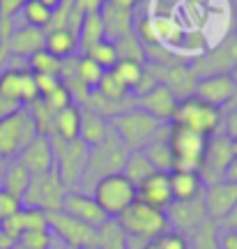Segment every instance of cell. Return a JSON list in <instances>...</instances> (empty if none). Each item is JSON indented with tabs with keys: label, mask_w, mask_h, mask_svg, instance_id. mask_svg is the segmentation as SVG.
<instances>
[{
	"label": "cell",
	"mask_w": 237,
	"mask_h": 249,
	"mask_svg": "<svg viewBox=\"0 0 237 249\" xmlns=\"http://www.w3.org/2000/svg\"><path fill=\"white\" fill-rule=\"evenodd\" d=\"M21 224H23V233L28 231H49V214L35 208H21Z\"/></svg>",
	"instance_id": "obj_42"
},
{
	"label": "cell",
	"mask_w": 237,
	"mask_h": 249,
	"mask_svg": "<svg viewBox=\"0 0 237 249\" xmlns=\"http://www.w3.org/2000/svg\"><path fill=\"white\" fill-rule=\"evenodd\" d=\"M168 182H170L173 201H191L203 196L205 192V185L201 182L198 173H191V171H173L168 173Z\"/></svg>",
	"instance_id": "obj_25"
},
{
	"label": "cell",
	"mask_w": 237,
	"mask_h": 249,
	"mask_svg": "<svg viewBox=\"0 0 237 249\" xmlns=\"http://www.w3.org/2000/svg\"><path fill=\"white\" fill-rule=\"evenodd\" d=\"M83 249H99L97 245H88V247H83Z\"/></svg>",
	"instance_id": "obj_58"
},
{
	"label": "cell",
	"mask_w": 237,
	"mask_h": 249,
	"mask_svg": "<svg viewBox=\"0 0 237 249\" xmlns=\"http://www.w3.org/2000/svg\"><path fill=\"white\" fill-rule=\"evenodd\" d=\"M79 55H85L88 53V49H92L95 44H99L102 39H104V26H102V17H99V12H90L83 17L79 26Z\"/></svg>",
	"instance_id": "obj_30"
},
{
	"label": "cell",
	"mask_w": 237,
	"mask_h": 249,
	"mask_svg": "<svg viewBox=\"0 0 237 249\" xmlns=\"http://www.w3.org/2000/svg\"><path fill=\"white\" fill-rule=\"evenodd\" d=\"M92 62H97L99 67L104 71L113 70L115 62H118V51H115V44L113 42H108V39H102L99 44H95L92 49H88V53H85Z\"/></svg>",
	"instance_id": "obj_40"
},
{
	"label": "cell",
	"mask_w": 237,
	"mask_h": 249,
	"mask_svg": "<svg viewBox=\"0 0 237 249\" xmlns=\"http://www.w3.org/2000/svg\"><path fill=\"white\" fill-rule=\"evenodd\" d=\"M35 83H37L39 97H46L49 92H53L55 88H60L62 86L60 76H46V74H35Z\"/></svg>",
	"instance_id": "obj_46"
},
{
	"label": "cell",
	"mask_w": 237,
	"mask_h": 249,
	"mask_svg": "<svg viewBox=\"0 0 237 249\" xmlns=\"http://www.w3.org/2000/svg\"><path fill=\"white\" fill-rule=\"evenodd\" d=\"M228 76H230V81L235 83V88H237V65H235V67H233V70H230V74H228Z\"/></svg>",
	"instance_id": "obj_55"
},
{
	"label": "cell",
	"mask_w": 237,
	"mask_h": 249,
	"mask_svg": "<svg viewBox=\"0 0 237 249\" xmlns=\"http://www.w3.org/2000/svg\"><path fill=\"white\" fill-rule=\"evenodd\" d=\"M177 102H180V99H177L166 86L157 83V86L152 90H148L145 95L134 97V107L145 111L148 116H152L154 120H159V123H170V118H173V113H175V108H177Z\"/></svg>",
	"instance_id": "obj_16"
},
{
	"label": "cell",
	"mask_w": 237,
	"mask_h": 249,
	"mask_svg": "<svg viewBox=\"0 0 237 249\" xmlns=\"http://www.w3.org/2000/svg\"><path fill=\"white\" fill-rule=\"evenodd\" d=\"M164 214H166V219H168V226L173 231L182 233V235L191 233L196 226H201L207 219L205 205H203V196L191 198V201H173L164 210Z\"/></svg>",
	"instance_id": "obj_14"
},
{
	"label": "cell",
	"mask_w": 237,
	"mask_h": 249,
	"mask_svg": "<svg viewBox=\"0 0 237 249\" xmlns=\"http://www.w3.org/2000/svg\"><path fill=\"white\" fill-rule=\"evenodd\" d=\"M143 70H145V65H136V62L118 60V62H115V67L111 71H113L115 79H118L124 86V88L129 90V95H132L134 88L138 86V81H141V76H143Z\"/></svg>",
	"instance_id": "obj_38"
},
{
	"label": "cell",
	"mask_w": 237,
	"mask_h": 249,
	"mask_svg": "<svg viewBox=\"0 0 237 249\" xmlns=\"http://www.w3.org/2000/svg\"><path fill=\"white\" fill-rule=\"evenodd\" d=\"M145 67L152 71V76L157 79V83L166 86L177 99H185L193 95L198 76L191 70V65H185V62H170V65H152V62H145Z\"/></svg>",
	"instance_id": "obj_12"
},
{
	"label": "cell",
	"mask_w": 237,
	"mask_h": 249,
	"mask_svg": "<svg viewBox=\"0 0 237 249\" xmlns=\"http://www.w3.org/2000/svg\"><path fill=\"white\" fill-rule=\"evenodd\" d=\"M51 145L53 155H55V173L60 176V180L69 192H76V187L83 185L85 171H88L90 148L81 139L62 141L55 136H51Z\"/></svg>",
	"instance_id": "obj_3"
},
{
	"label": "cell",
	"mask_w": 237,
	"mask_h": 249,
	"mask_svg": "<svg viewBox=\"0 0 237 249\" xmlns=\"http://www.w3.org/2000/svg\"><path fill=\"white\" fill-rule=\"evenodd\" d=\"M221 118H223L221 108L212 107V104L191 95V97H185L177 102V108L173 118H170V124L185 127L189 132H196L205 136V139H210V136L221 132Z\"/></svg>",
	"instance_id": "obj_1"
},
{
	"label": "cell",
	"mask_w": 237,
	"mask_h": 249,
	"mask_svg": "<svg viewBox=\"0 0 237 249\" xmlns=\"http://www.w3.org/2000/svg\"><path fill=\"white\" fill-rule=\"evenodd\" d=\"M168 127H170V124H164V127L159 129L157 136L143 148V155L148 157V161L154 166L157 173H173V166H175L173 150H170V145H168Z\"/></svg>",
	"instance_id": "obj_23"
},
{
	"label": "cell",
	"mask_w": 237,
	"mask_h": 249,
	"mask_svg": "<svg viewBox=\"0 0 237 249\" xmlns=\"http://www.w3.org/2000/svg\"><path fill=\"white\" fill-rule=\"evenodd\" d=\"M28 113L33 118V123H35V129L39 136H46V139H51L53 136V120H55V111L49 108L42 102V99H35L33 104H28Z\"/></svg>",
	"instance_id": "obj_34"
},
{
	"label": "cell",
	"mask_w": 237,
	"mask_h": 249,
	"mask_svg": "<svg viewBox=\"0 0 237 249\" xmlns=\"http://www.w3.org/2000/svg\"><path fill=\"white\" fill-rule=\"evenodd\" d=\"M74 74H76V79L85 86V88L95 90V86L99 83V79L104 76V70L92 62L88 55H74Z\"/></svg>",
	"instance_id": "obj_36"
},
{
	"label": "cell",
	"mask_w": 237,
	"mask_h": 249,
	"mask_svg": "<svg viewBox=\"0 0 237 249\" xmlns=\"http://www.w3.org/2000/svg\"><path fill=\"white\" fill-rule=\"evenodd\" d=\"M226 108H228V111H237V90H235V95H233V99L228 102V107Z\"/></svg>",
	"instance_id": "obj_54"
},
{
	"label": "cell",
	"mask_w": 237,
	"mask_h": 249,
	"mask_svg": "<svg viewBox=\"0 0 237 249\" xmlns=\"http://www.w3.org/2000/svg\"><path fill=\"white\" fill-rule=\"evenodd\" d=\"M67 194H69V189L65 187L60 176L55 171H51L46 176H37V178L30 180V187H28V192L21 198V205L42 210L46 214L58 213V210H62V203H65Z\"/></svg>",
	"instance_id": "obj_8"
},
{
	"label": "cell",
	"mask_w": 237,
	"mask_h": 249,
	"mask_svg": "<svg viewBox=\"0 0 237 249\" xmlns=\"http://www.w3.org/2000/svg\"><path fill=\"white\" fill-rule=\"evenodd\" d=\"M106 2H111L113 7H120V9H129V12H134V7L141 2V0H106Z\"/></svg>",
	"instance_id": "obj_52"
},
{
	"label": "cell",
	"mask_w": 237,
	"mask_h": 249,
	"mask_svg": "<svg viewBox=\"0 0 237 249\" xmlns=\"http://www.w3.org/2000/svg\"><path fill=\"white\" fill-rule=\"evenodd\" d=\"M219 249H237V231L221 229L219 231Z\"/></svg>",
	"instance_id": "obj_49"
},
{
	"label": "cell",
	"mask_w": 237,
	"mask_h": 249,
	"mask_svg": "<svg viewBox=\"0 0 237 249\" xmlns=\"http://www.w3.org/2000/svg\"><path fill=\"white\" fill-rule=\"evenodd\" d=\"M21 14L26 18V26L39 28V30H46L53 18V12L49 7H44L39 0H26L23 7H21Z\"/></svg>",
	"instance_id": "obj_37"
},
{
	"label": "cell",
	"mask_w": 237,
	"mask_h": 249,
	"mask_svg": "<svg viewBox=\"0 0 237 249\" xmlns=\"http://www.w3.org/2000/svg\"><path fill=\"white\" fill-rule=\"evenodd\" d=\"M95 245L99 249H129V235L124 233L118 219H106L97 229Z\"/></svg>",
	"instance_id": "obj_29"
},
{
	"label": "cell",
	"mask_w": 237,
	"mask_h": 249,
	"mask_svg": "<svg viewBox=\"0 0 237 249\" xmlns=\"http://www.w3.org/2000/svg\"><path fill=\"white\" fill-rule=\"evenodd\" d=\"M143 249H189V240H186V235L177 231H166L157 235V238H152L143 245Z\"/></svg>",
	"instance_id": "obj_41"
},
{
	"label": "cell",
	"mask_w": 237,
	"mask_h": 249,
	"mask_svg": "<svg viewBox=\"0 0 237 249\" xmlns=\"http://www.w3.org/2000/svg\"><path fill=\"white\" fill-rule=\"evenodd\" d=\"M235 203H237V185H233V182L221 180V182L205 187V192H203L205 214H207V219H212L217 224L233 210Z\"/></svg>",
	"instance_id": "obj_18"
},
{
	"label": "cell",
	"mask_w": 237,
	"mask_h": 249,
	"mask_svg": "<svg viewBox=\"0 0 237 249\" xmlns=\"http://www.w3.org/2000/svg\"><path fill=\"white\" fill-rule=\"evenodd\" d=\"M113 44H115V51H118V60L136 62V65H145L148 62V58H145V44L136 37V33L118 39Z\"/></svg>",
	"instance_id": "obj_33"
},
{
	"label": "cell",
	"mask_w": 237,
	"mask_h": 249,
	"mask_svg": "<svg viewBox=\"0 0 237 249\" xmlns=\"http://www.w3.org/2000/svg\"><path fill=\"white\" fill-rule=\"evenodd\" d=\"M12 249H26V247H21V245H14V247H12Z\"/></svg>",
	"instance_id": "obj_59"
},
{
	"label": "cell",
	"mask_w": 237,
	"mask_h": 249,
	"mask_svg": "<svg viewBox=\"0 0 237 249\" xmlns=\"http://www.w3.org/2000/svg\"><path fill=\"white\" fill-rule=\"evenodd\" d=\"M23 205L18 198H14L12 194H7L5 189H0V222H5L9 217H14V214L21 210Z\"/></svg>",
	"instance_id": "obj_45"
},
{
	"label": "cell",
	"mask_w": 237,
	"mask_h": 249,
	"mask_svg": "<svg viewBox=\"0 0 237 249\" xmlns=\"http://www.w3.org/2000/svg\"><path fill=\"white\" fill-rule=\"evenodd\" d=\"M99 17L104 26V39L108 42H118L134 33V12L129 9H120L113 7L111 2H104L99 9Z\"/></svg>",
	"instance_id": "obj_22"
},
{
	"label": "cell",
	"mask_w": 237,
	"mask_h": 249,
	"mask_svg": "<svg viewBox=\"0 0 237 249\" xmlns=\"http://www.w3.org/2000/svg\"><path fill=\"white\" fill-rule=\"evenodd\" d=\"M189 249H219V224L205 219L189 233Z\"/></svg>",
	"instance_id": "obj_32"
},
{
	"label": "cell",
	"mask_w": 237,
	"mask_h": 249,
	"mask_svg": "<svg viewBox=\"0 0 237 249\" xmlns=\"http://www.w3.org/2000/svg\"><path fill=\"white\" fill-rule=\"evenodd\" d=\"M62 213L74 217V219H79V222L88 224L92 229H99L102 224L108 219L106 213L99 208L92 194L88 192H69V194L65 196V203H62Z\"/></svg>",
	"instance_id": "obj_19"
},
{
	"label": "cell",
	"mask_w": 237,
	"mask_h": 249,
	"mask_svg": "<svg viewBox=\"0 0 237 249\" xmlns=\"http://www.w3.org/2000/svg\"><path fill=\"white\" fill-rule=\"evenodd\" d=\"M108 129H111V124H108L106 118L97 116L95 111L81 107V134H79V139L85 143L88 148H92V145L104 141Z\"/></svg>",
	"instance_id": "obj_27"
},
{
	"label": "cell",
	"mask_w": 237,
	"mask_h": 249,
	"mask_svg": "<svg viewBox=\"0 0 237 249\" xmlns=\"http://www.w3.org/2000/svg\"><path fill=\"white\" fill-rule=\"evenodd\" d=\"M42 102H44L49 108H53L55 113L58 111H62V108H67L69 104H74V99H71V95H69V90L65 88V86H60V88H55L53 92H49L46 97H39Z\"/></svg>",
	"instance_id": "obj_44"
},
{
	"label": "cell",
	"mask_w": 237,
	"mask_h": 249,
	"mask_svg": "<svg viewBox=\"0 0 237 249\" xmlns=\"http://www.w3.org/2000/svg\"><path fill=\"white\" fill-rule=\"evenodd\" d=\"M5 164H7V160H2V157H0V178H2V171H5Z\"/></svg>",
	"instance_id": "obj_57"
},
{
	"label": "cell",
	"mask_w": 237,
	"mask_h": 249,
	"mask_svg": "<svg viewBox=\"0 0 237 249\" xmlns=\"http://www.w3.org/2000/svg\"><path fill=\"white\" fill-rule=\"evenodd\" d=\"M17 245H21L26 249H51L53 235L51 231H28L18 238Z\"/></svg>",
	"instance_id": "obj_43"
},
{
	"label": "cell",
	"mask_w": 237,
	"mask_h": 249,
	"mask_svg": "<svg viewBox=\"0 0 237 249\" xmlns=\"http://www.w3.org/2000/svg\"><path fill=\"white\" fill-rule=\"evenodd\" d=\"M120 226L124 229V233L134 238V240L148 242L152 238H157L161 233L170 231L168 226V219L164 210H157V208H150L145 203H132L127 210H124L120 217H118Z\"/></svg>",
	"instance_id": "obj_5"
},
{
	"label": "cell",
	"mask_w": 237,
	"mask_h": 249,
	"mask_svg": "<svg viewBox=\"0 0 237 249\" xmlns=\"http://www.w3.org/2000/svg\"><path fill=\"white\" fill-rule=\"evenodd\" d=\"M44 30L33 26H21V28H12V33L7 37V44H5V51H7V58H21V60H28L30 55H35L37 51L44 49Z\"/></svg>",
	"instance_id": "obj_20"
},
{
	"label": "cell",
	"mask_w": 237,
	"mask_h": 249,
	"mask_svg": "<svg viewBox=\"0 0 237 249\" xmlns=\"http://www.w3.org/2000/svg\"><path fill=\"white\" fill-rule=\"evenodd\" d=\"M44 49L60 60H67L79 51V35L69 28H51V30H44Z\"/></svg>",
	"instance_id": "obj_24"
},
{
	"label": "cell",
	"mask_w": 237,
	"mask_h": 249,
	"mask_svg": "<svg viewBox=\"0 0 237 249\" xmlns=\"http://www.w3.org/2000/svg\"><path fill=\"white\" fill-rule=\"evenodd\" d=\"M102 5H104V0H74V2H71V9H74L76 14H81V17H85L90 12H99Z\"/></svg>",
	"instance_id": "obj_48"
},
{
	"label": "cell",
	"mask_w": 237,
	"mask_h": 249,
	"mask_svg": "<svg viewBox=\"0 0 237 249\" xmlns=\"http://www.w3.org/2000/svg\"><path fill=\"white\" fill-rule=\"evenodd\" d=\"M67 249H69V247H67Z\"/></svg>",
	"instance_id": "obj_61"
},
{
	"label": "cell",
	"mask_w": 237,
	"mask_h": 249,
	"mask_svg": "<svg viewBox=\"0 0 237 249\" xmlns=\"http://www.w3.org/2000/svg\"><path fill=\"white\" fill-rule=\"evenodd\" d=\"M108 124H111V129L120 136V141L124 143V148L129 152L143 150L159 134V129L164 127V123L154 120L152 116H148L145 111H141V108H136V107L129 108V111H124V113H120V116L111 118Z\"/></svg>",
	"instance_id": "obj_2"
},
{
	"label": "cell",
	"mask_w": 237,
	"mask_h": 249,
	"mask_svg": "<svg viewBox=\"0 0 237 249\" xmlns=\"http://www.w3.org/2000/svg\"><path fill=\"white\" fill-rule=\"evenodd\" d=\"M233 161V148H230V139H226L223 134H214L207 139L205 152H203L201 166H198V178L205 187L221 182L223 173L228 169V164Z\"/></svg>",
	"instance_id": "obj_10"
},
{
	"label": "cell",
	"mask_w": 237,
	"mask_h": 249,
	"mask_svg": "<svg viewBox=\"0 0 237 249\" xmlns=\"http://www.w3.org/2000/svg\"><path fill=\"white\" fill-rule=\"evenodd\" d=\"M136 201L150 205V208H157V210H166L173 203L168 173H154L145 182H141L136 187Z\"/></svg>",
	"instance_id": "obj_21"
},
{
	"label": "cell",
	"mask_w": 237,
	"mask_h": 249,
	"mask_svg": "<svg viewBox=\"0 0 237 249\" xmlns=\"http://www.w3.org/2000/svg\"><path fill=\"white\" fill-rule=\"evenodd\" d=\"M223 180L237 185V157H233V161L228 164V169H226V173H223Z\"/></svg>",
	"instance_id": "obj_51"
},
{
	"label": "cell",
	"mask_w": 237,
	"mask_h": 249,
	"mask_svg": "<svg viewBox=\"0 0 237 249\" xmlns=\"http://www.w3.org/2000/svg\"><path fill=\"white\" fill-rule=\"evenodd\" d=\"M127 155H129V150L124 148V143L120 141V136H118L113 129H108L104 141L90 148L88 171H85L83 185H85V182H88V185H95L97 180L106 178V176L122 173Z\"/></svg>",
	"instance_id": "obj_4"
},
{
	"label": "cell",
	"mask_w": 237,
	"mask_h": 249,
	"mask_svg": "<svg viewBox=\"0 0 237 249\" xmlns=\"http://www.w3.org/2000/svg\"><path fill=\"white\" fill-rule=\"evenodd\" d=\"M221 229H230V231H237V203L233 205V210H230L223 219L219 222Z\"/></svg>",
	"instance_id": "obj_50"
},
{
	"label": "cell",
	"mask_w": 237,
	"mask_h": 249,
	"mask_svg": "<svg viewBox=\"0 0 237 249\" xmlns=\"http://www.w3.org/2000/svg\"><path fill=\"white\" fill-rule=\"evenodd\" d=\"M157 171H154V166L148 161V157L143 155V150H134L127 155V161H124L122 166V176L129 182H132L134 187H138L141 182H145V180L150 178V176H154Z\"/></svg>",
	"instance_id": "obj_31"
},
{
	"label": "cell",
	"mask_w": 237,
	"mask_h": 249,
	"mask_svg": "<svg viewBox=\"0 0 237 249\" xmlns=\"http://www.w3.org/2000/svg\"><path fill=\"white\" fill-rule=\"evenodd\" d=\"M168 145H170L173 160H175L173 171H191V173H198L203 152H205V145H207L205 136H201V134H196V132H189L185 127L170 124L168 127Z\"/></svg>",
	"instance_id": "obj_9"
},
{
	"label": "cell",
	"mask_w": 237,
	"mask_h": 249,
	"mask_svg": "<svg viewBox=\"0 0 237 249\" xmlns=\"http://www.w3.org/2000/svg\"><path fill=\"white\" fill-rule=\"evenodd\" d=\"M230 148H233V157H237V139L230 141Z\"/></svg>",
	"instance_id": "obj_56"
},
{
	"label": "cell",
	"mask_w": 237,
	"mask_h": 249,
	"mask_svg": "<svg viewBox=\"0 0 237 249\" xmlns=\"http://www.w3.org/2000/svg\"><path fill=\"white\" fill-rule=\"evenodd\" d=\"M30 180L33 176L28 173V169L21 164L18 160H9L5 164V171H2V178H0V189H5L7 194H12L14 198H23V194L30 187Z\"/></svg>",
	"instance_id": "obj_26"
},
{
	"label": "cell",
	"mask_w": 237,
	"mask_h": 249,
	"mask_svg": "<svg viewBox=\"0 0 237 249\" xmlns=\"http://www.w3.org/2000/svg\"><path fill=\"white\" fill-rule=\"evenodd\" d=\"M104 2H106V0H104Z\"/></svg>",
	"instance_id": "obj_60"
},
{
	"label": "cell",
	"mask_w": 237,
	"mask_h": 249,
	"mask_svg": "<svg viewBox=\"0 0 237 249\" xmlns=\"http://www.w3.org/2000/svg\"><path fill=\"white\" fill-rule=\"evenodd\" d=\"M95 92H99L102 97L111 99V102H122V99L132 97V95H129V90H127L120 81L115 79L111 70L104 71V76H102V79H99V83L95 86Z\"/></svg>",
	"instance_id": "obj_39"
},
{
	"label": "cell",
	"mask_w": 237,
	"mask_h": 249,
	"mask_svg": "<svg viewBox=\"0 0 237 249\" xmlns=\"http://www.w3.org/2000/svg\"><path fill=\"white\" fill-rule=\"evenodd\" d=\"M235 83L230 81L228 74H212V76H201L196 81V88H193V97L207 102L212 107L223 108L228 107V102L235 95Z\"/></svg>",
	"instance_id": "obj_17"
},
{
	"label": "cell",
	"mask_w": 237,
	"mask_h": 249,
	"mask_svg": "<svg viewBox=\"0 0 237 249\" xmlns=\"http://www.w3.org/2000/svg\"><path fill=\"white\" fill-rule=\"evenodd\" d=\"M237 65V37H226L223 42L214 46L207 53H201L191 62V70L196 76H212V74H230Z\"/></svg>",
	"instance_id": "obj_13"
},
{
	"label": "cell",
	"mask_w": 237,
	"mask_h": 249,
	"mask_svg": "<svg viewBox=\"0 0 237 249\" xmlns=\"http://www.w3.org/2000/svg\"><path fill=\"white\" fill-rule=\"evenodd\" d=\"M37 136L35 123L26 107L17 108L14 113L0 118V157L2 160H17L28 143Z\"/></svg>",
	"instance_id": "obj_6"
},
{
	"label": "cell",
	"mask_w": 237,
	"mask_h": 249,
	"mask_svg": "<svg viewBox=\"0 0 237 249\" xmlns=\"http://www.w3.org/2000/svg\"><path fill=\"white\" fill-rule=\"evenodd\" d=\"M39 2H42L44 7H49L51 12H55V9H58V7L62 5V0H39Z\"/></svg>",
	"instance_id": "obj_53"
},
{
	"label": "cell",
	"mask_w": 237,
	"mask_h": 249,
	"mask_svg": "<svg viewBox=\"0 0 237 249\" xmlns=\"http://www.w3.org/2000/svg\"><path fill=\"white\" fill-rule=\"evenodd\" d=\"M28 71L33 74H46V76H60L62 74V60L49 53L46 49L37 51L35 55L28 58Z\"/></svg>",
	"instance_id": "obj_35"
},
{
	"label": "cell",
	"mask_w": 237,
	"mask_h": 249,
	"mask_svg": "<svg viewBox=\"0 0 237 249\" xmlns=\"http://www.w3.org/2000/svg\"><path fill=\"white\" fill-rule=\"evenodd\" d=\"M226 139H237V111H228V113H223L221 118V132Z\"/></svg>",
	"instance_id": "obj_47"
},
{
	"label": "cell",
	"mask_w": 237,
	"mask_h": 249,
	"mask_svg": "<svg viewBox=\"0 0 237 249\" xmlns=\"http://www.w3.org/2000/svg\"><path fill=\"white\" fill-rule=\"evenodd\" d=\"M81 134V107L79 104H69L55 113L53 120V136L62 139V141H76Z\"/></svg>",
	"instance_id": "obj_28"
},
{
	"label": "cell",
	"mask_w": 237,
	"mask_h": 249,
	"mask_svg": "<svg viewBox=\"0 0 237 249\" xmlns=\"http://www.w3.org/2000/svg\"><path fill=\"white\" fill-rule=\"evenodd\" d=\"M23 166L28 169V173L37 178V176H46L55 171V155H53V145H51V139L46 136H39L37 134L33 141L28 143L23 152L17 157Z\"/></svg>",
	"instance_id": "obj_15"
},
{
	"label": "cell",
	"mask_w": 237,
	"mask_h": 249,
	"mask_svg": "<svg viewBox=\"0 0 237 249\" xmlns=\"http://www.w3.org/2000/svg\"><path fill=\"white\" fill-rule=\"evenodd\" d=\"M49 231H51L55 240H60L65 247L69 249H83L88 245H95V235H97V229L74 219L69 214H65L62 210L49 213Z\"/></svg>",
	"instance_id": "obj_11"
},
{
	"label": "cell",
	"mask_w": 237,
	"mask_h": 249,
	"mask_svg": "<svg viewBox=\"0 0 237 249\" xmlns=\"http://www.w3.org/2000/svg\"><path fill=\"white\" fill-rule=\"evenodd\" d=\"M92 198L99 203L108 219H118L129 205L136 203V187L122 173L106 176L92 185Z\"/></svg>",
	"instance_id": "obj_7"
}]
</instances>
